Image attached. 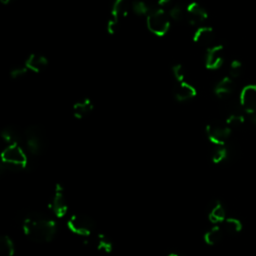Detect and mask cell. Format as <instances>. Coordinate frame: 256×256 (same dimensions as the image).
<instances>
[{"mask_svg":"<svg viewBox=\"0 0 256 256\" xmlns=\"http://www.w3.org/2000/svg\"><path fill=\"white\" fill-rule=\"evenodd\" d=\"M186 19L191 25H201L207 18L208 13L206 9L197 2L189 3L186 8Z\"/></svg>","mask_w":256,"mask_h":256,"instance_id":"obj_10","label":"cell"},{"mask_svg":"<svg viewBox=\"0 0 256 256\" xmlns=\"http://www.w3.org/2000/svg\"><path fill=\"white\" fill-rule=\"evenodd\" d=\"M151 7L143 0H136L132 3V10L138 16H147L151 11Z\"/></svg>","mask_w":256,"mask_h":256,"instance_id":"obj_22","label":"cell"},{"mask_svg":"<svg viewBox=\"0 0 256 256\" xmlns=\"http://www.w3.org/2000/svg\"><path fill=\"white\" fill-rule=\"evenodd\" d=\"M245 122V117L240 113H231L226 118L225 123L230 127H238Z\"/></svg>","mask_w":256,"mask_h":256,"instance_id":"obj_25","label":"cell"},{"mask_svg":"<svg viewBox=\"0 0 256 256\" xmlns=\"http://www.w3.org/2000/svg\"><path fill=\"white\" fill-rule=\"evenodd\" d=\"M243 71V65H242V62L239 61V60H233L231 63H230V66H229V74H230V77H238L241 75V73Z\"/></svg>","mask_w":256,"mask_h":256,"instance_id":"obj_27","label":"cell"},{"mask_svg":"<svg viewBox=\"0 0 256 256\" xmlns=\"http://www.w3.org/2000/svg\"><path fill=\"white\" fill-rule=\"evenodd\" d=\"M234 90V82L232 77L225 76L218 81L214 87V93L218 98H226L230 96Z\"/></svg>","mask_w":256,"mask_h":256,"instance_id":"obj_15","label":"cell"},{"mask_svg":"<svg viewBox=\"0 0 256 256\" xmlns=\"http://www.w3.org/2000/svg\"><path fill=\"white\" fill-rule=\"evenodd\" d=\"M214 40V29L209 26H199L193 34V41L201 46H206L209 48L212 46Z\"/></svg>","mask_w":256,"mask_h":256,"instance_id":"obj_12","label":"cell"},{"mask_svg":"<svg viewBox=\"0 0 256 256\" xmlns=\"http://www.w3.org/2000/svg\"><path fill=\"white\" fill-rule=\"evenodd\" d=\"M0 252L3 256H13L15 253V246L10 238L7 235H3L0 238Z\"/></svg>","mask_w":256,"mask_h":256,"instance_id":"obj_19","label":"cell"},{"mask_svg":"<svg viewBox=\"0 0 256 256\" xmlns=\"http://www.w3.org/2000/svg\"><path fill=\"white\" fill-rule=\"evenodd\" d=\"M170 1H171V0H157V5H158L159 7L165 6V5L168 4Z\"/></svg>","mask_w":256,"mask_h":256,"instance_id":"obj_30","label":"cell"},{"mask_svg":"<svg viewBox=\"0 0 256 256\" xmlns=\"http://www.w3.org/2000/svg\"><path fill=\"white\" fill-rule=\"evenodd\" d=\"M1 137L9 144L18 143V138H19L18 137V133L15 131V129H13L12 127L4 128L1 132Z\"/></svg>","mask_w":256,"mask_h":256,"instance_id":"obj_26","label":"cell"},{"mask_svg":"<svg viewBox=\"0 0 256 256\" xmlns=\"http://www.w3.org/2000/svg\"><path fill=\"white\" fill-rule=\"evenodd\" d=\"M228 156V150L224 145L221 146H216V148L212 152V162L215 164H219L223 162Z\"/></svg>","mask_w":256,"mask_h":256,"instance_id":"obj_21","label":"cell"},{"mask_svg":"<svg viewBox=\"0 0 256 256\" xmlns=\"http://www.w3.org/2000/svg\"><path fill=\"white\" fill-rule=\"evenodd\" d=\"M27 72H28V69H27V67L25 66V64H23V65H17V66L13 67V68L10 70V76H11L13 79H18V78L23 77Z\"/></svg>","mask_w":256,"mask_h":256,"instance_id":"obj_29","label":"cell"},{"mask_svg":"<svg viewBox=\"0 0 256 256\" xmlns=\"http://www.w3.org/2000/svg\"><path fill=\"white\" fill-rule=\"evenodd\" d=\"M168 14L171 19L175 21H181L183 20L184 18H186V10L180 5H175L171 7Z\"/></svg>","mask_w":256,"mask_h":256,"instance_id":"obj_24","label":"cell"},{"mask_svg":"<svg viewBox=\"0 0 256 256\" xmlns=\"http://www.w3.org/2000/svg\"><path fill=\"white\" fill-rule=\"evenodd\" d=\"M97 249L100 251H103L105 253H110L113 249V244L110 241V239L104 234H98L97 235V242H96Z\"/></svg>","mask_w":256,"mask_h":256,"instance_id":"obj_20","label":"cell"},{"mask_svg":"<svg viewBox=\"0 0 256 256\" xmlns=\"http://www.w3.org/2000/svg\"><path fill=\"white\" fill-rule=\"evenodd\" d=\"M208 218L210 222L214 224L225 221L226 212L220 201H215V202L212 204V206L209 209Z\"/></svg>","mask_w":256,"mask_h":256,"instance_id":"obj_17","label":"cell"},{"mask_svg":"<svg viewBox=\"0 0 256 256\" xmlns=\"http://www.w3.org/2000/svg\"><path fill=\"white\" fill-rule=\"evenodd\" d=\"M222 230L219 226H214L204 234V241L208 245H215L222 239Z\"/></svg>","mask_w":256,"mask_h":256,"instance_id":"obj_18","label":"cell"},{"mask_svg":"<svg viewBox=\"0 0 256 256\" xmlns=\"http://www.w3.org/2000/svg\"><path fill=\"white\" fill-rule=\"evenodd\" d=\"M93 103L89 98H84L75 102L72 106V113L76 119H83L93 110Z\"/></svg>","mask_w":256,"mask_h":256,"instance_id":"obj_16","label":"cell"},{"mask_svg":"<svg viewBox=\"0 0 256 256\" xmlns=\"http://www.w3.org/2000/svg\"><path fill=\"white\" fill-rule=\"evenodd\" d=\"M51 209L58 218L65 216L67 213L68 205L64 195V188L61 184H56L55 186V191H54L51 202Z\"/></svg>","mask_w":256,"mask_h":256,"instance_id":"obj_11","label":"cell"},{"mask_svg":"<svg viewBox=\"0 0 256 256\" xmlns=\"http://www.w3.org/2000/svg\"><path fill=\"white\" fill-rule=\"evenodd\" d=\"M251 121H252V123L256 126V112L253 113V114H251Z\"/></svg>","mask_w":256,"mask_h":256,"instance_id":"obj_31","label":"cell"},{"mask_svg":"<svg viewBox=\"0 0 256 256\" xmlns=\"http://www.w3.org/2000/svg\"><path fill=\"white\" fill-rule=\"evenodd\" d=\"M10 1H11V0H0V2H1L2 4H4V5L8 4Z\"/></svg>","mask_w":256,"mask_h":256,"instance_id":"obj_32","label":"cell"},{"mask_svg":"<svg viewBox=\"0 0 256 256\" xmlns=\"http://www.w3.org/2000/svg\"><path fill=\"white\" fill-rule=\"evenodd\" d=\"M127 6L126 0H112L110 13H109L108 21H107V32L113 35L119 25V19L122 15L125 14Z\"/></svg>","mask_w":256,"mask_h":256,"instance_id":"obj_7","label":"cell"},{"mask_svg":"<svg viewBox=\"0 0 256 256\" xmlns=\"http://www.w3.org/2000/svg\"><path fill=\"white\" fill-rule=\"evenodd\" d=\"M239 101L247 113L253 114L256 112V84H249L242 88Z\"/></svg>","mask_w":256,"mask_h":256,"instance_id":"obj_9","label":"cell"},{"mask_svg":"<svg viewBox=\"0 0 256 256\" xmlns=\"http://www.w3.org/2000/svg\"><path fill=\"white\" fill-rule=\"evenodd\" d=\"M224 63V47L221 44L212 45L207 48L205 66L209 70H217Z\"/></svg>","mask_w":256,"mask_h":256,"instance_id":"obj_8","label":"cell"},{"mask_svg":"<svg viewBox=\"0 0 256 256\" xmlns=\"http://www.w3.org/2000/svg\"><path fill=\"white\" fill-rule=\"evenodd\" d=\"M172 73H173V76L174 78L180 83V82H184L185 81V77H186V73H185V69L183 67V65L178 63L175 64L172 67Z\"/></svg>","mask_w":256,"mask_h":256,"instance_id":"obj_28","label":"cell"},{"mask_svg":"<svg viewBox=\"0 0 256 256\" xmlns=\"http://www.w3.org/2000/svg\"><path fill=\"white\" fill-rule=\"evenodd\" d=\"M24 64L28 70L39 73L48 66V59L42 54L33 53L27 57Z\"/></svg>","mask_w":256,"mask_h":256,"instance_id":"obj_14","label":"cell"},{"mask_svg":"<svg viewBox=\"0 0 256 256\" xmlns=\"http://www.w3.org/2000/svg\"><path fill=\"white\" fill-rule=\"evenodd\" d=\"M23 231L29 239L43 243L50 242L54 238L57 226L52 219L38 213H32L24 219Z\"/></svg>","mask_w":256,"mask_h":256,"instance_id":"obj_1","label":"cell"},{"mask_svg":"<svg viewBox=\"0 0 256 256\" xmlns=\"http://www.w3.org/2000/svg\"><path fill=\"white\" fill-rule=\"evenodd\" d=\"M206 135L214 145L221 146L224 145L230 137L231 128L226 123H210L206 126Z\"/></svg>","mask_w":256,"mask_h":256,"instance_id":"obj_5","label":"cell"},{"mask_svg":"<svg viewBox=\"0 0 256 256\" xmlns=\"http://www.w3.org/2000/svg\"><path fill=\"white\" fill-rule=\"evenodd\" d=\"M167 256H182V255H179V254H177V253H170V254H168Z\"/></svg>","mask_w":256,"mask_h":256,"instance_id":"obj_33","label":"cell"},{"mask_svg":"<svg viewBox=\"0 0 256 256\" xmlns=\"http://www.w3.org/2000/svg\"><path fill=\"white\" fill-rule=\"evenodd\" d=\"M2 166L7 170H21L27 165V156L19 144H9L1 153Z\"/></svg>","mask_w":256,"mask_h":256,"instance_id":"obj_2","label":"cell"},{"mask_svg":"<svg viewBox=\"0 0 256 256\" xmlns=\"http://www.w3.org/2000/svg\"><path fill=\"white\" fill-rule=\"evenodd\" d=\"M146 24L152 34L161 37V36L165 35L170 28L169 14L161 7L152 8L146 18Z\"/></svg>","mask_w":256,"mask_h":256,"instance_id":"obj_3","label":"cell"},{"mask_svg":"<svg viewBox=\"0 0 256 256\" xmlns=\"http://www.w3.org/2000/svg\"><path fill=\"white\" fill-rule=\"evenodd\" d=\"M25 139L27 148L30 153L37 155L43 148V135L39 126L31 125L25 130Z\"/></svg>","mask_w":256,"mask_h":256,"instance_id":"obj_6","label":"cell"},{"mask_svg":"<svg viewBox=\"0 0 256 256\" xmlns=\"http://www.w3.org/2000/svg\"><path fill=\"white\" fill-rule=\"evenodd\" d=\"M197 95L196 88L187 81L180 82L174 89V97L178 102H185Z\"/></svg>","mask_w":256,"mask_h":256,"instance_id":"obj_13","label":"cell"},{"mask_svg":"<svg viewBox=\"0 0 256 256\" xmlns=\"http://www.w3.org/2000/svg\"><path fill=\"white\" fill-rule=\"evenodd\" d=\"M68 229L80 236H89L95 228V222L89 216L74 214L67 221Z\"/></svg>","mask_w":256,"mask_h":256,"instance_id":"obj_4","label":"cell"},{"mask_svg":"<svg viewBox=\"0 0 256 256\" xmlns=\"http://www.w3.org/2000/svg\"><path fill=\"white\" fill-rule=\"evenodd\" d=\"M225 228L228 232L230 233H238L242 230V222L239 219L234 218V217H229L225 219Z\"/></svg>","mask_w":256,"mask_h":256,"instance_id":"obj_23","label":"cell"}]
</instances>
